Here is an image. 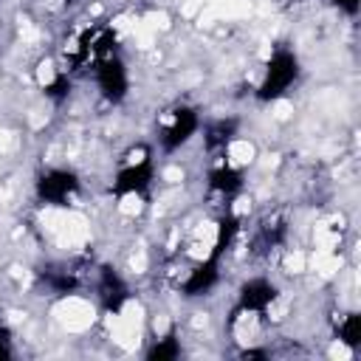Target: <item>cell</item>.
Here are the masks:
<instances>
[{"instance_id":"obj_1","label":"cell","mask_w":361,"mask_h":361,"mask_svg":"<svg viewBox=\"0 0 361 361\" xmlns=\"http://www.w3.org/2000/svg\"><path fill=\"white\" fill-rule=\"evenodd\" d=\"M203 127V118L197 107L192 104H172L164 113H158V130H155V147L161 155L180 152Z\"/></svg>"},{"instance_id":"obj_2","label":"cell","mask_w":361,"mask_h":361,"mask_svg":"<svg viewBox=\"0 0 361 361\" xmlns=\"http://www.w3.org/2000/svg\"><path fill=\"white\" fill-rule=\"evenodd\" d=\"M302 68H299V56L288 48H276L268 62L262 65V73H259V82H257V90L254 96L265 104H274L279 99L288 96V90L296 85Z\"/></svg>"},{"instance_id":"obj_3","label":"cell","mask_w":361,"mask_h":361,"mask_svg":"<svg viewBox=\"0 0 361 361\" xmlns=\"http://www.w3.org/2000/svg\"><path fill=\"white\" fill-rule=\"evenodd\" d=\"M82 192V178L68 166H48L34 180V195L48 209H65L76 203Z\"/></svg>"},{"instance_id":"obj_4","label":"cell","mask_w":361,"mask_h":361,"mask_svg":"<svg viewBox=\"0 0 361 361\" xmlns=\"http://www.w3.org/2000/svg\"><path fill=\"white\" fill-rule=\"evenodd\" d=\"M93 85L99 90V96L110 104H121L130 96V68L118 54H110L104 59H99L90 68Z\"/></svg>"},{"instance_id":"obj_5","label":"cell","mask_w":361,"mask_h":361,"mask_svg":"<svg viewBox=\"0 0 361 361\" xmlns=\"http://www.w3.org/2000/svg\"><path fill=\"white\" fill-rule=\"evenodd\" d=\"M282 299V290L279 285L265 276V274H254L248 279L240 282L237 288V310H245V313H259L268 319V313L274 310V305Z\"/></svg>"},{"instance_id":"obj_6","label":"cell","mask_w":361,"mask_h":361,"mask_svg":"<svg viewBox=\"0 0 361 361\" xmlns=\"http://www.w3.org/2000/svg\"><path fill=\"white\" fill-rule=\"evenodd\" d=\"M93 293H96L99 305L107 313H118L124 305L133 302V293H130L127 279L116 268H110V265H99V271L93 274Z\"/></svg>"},{"instance_id":"obj_7","label":"cell","mask_w":361,"mask_h":361,"mask_svg":"<svg viewBox=\"0 0 361 361\" xmlns=\"http://www.w3.org/2000/svg\"><path fill=\"white\" fill-rule=\"evenodd\" d=\"M155 183V158L138 164H116V175L110 183L113 197L121 195H147Z\"/></svg>"},{"instance_id":"obj_8","label":"cell","mask_w":361,"mask_h":361,"mask_svg":"<svg viewBox=\"0 0 361 361\" xmlns=\"http://www.w3.org/2000/svg\"><path fill=\"white\" fill-rule=\"evenodd\" d=\"M243 186H245L243 169L231 166V164L223 161L220 155L209 164V169H206V189H209L212 197H220V200L228 206V200H234V197L243 192Z\"/></svg>"},{"instance_id":"obj_9","label":"cell","mask_w":361,"mask_h":361,"mask_svg":"<svg viewBox=\"0 0 361 361\" xmlns=\"http://www.w3.org/2000/svg\"><path fill=\"white\" fill-rule=\"evenodd\" d=\"M200 130H203V147H206V152L214 158V155H220L223 147L237 135V121H234V118H220V121H214V124H209V127H200Z\"/></svg>"},{"instance_id":"obj_10","label":"cell","mask_w":361,"mask_h":361,"mask_svg":"<svg viewBox=\"0 0 361 361\" xmlns=\"http://www.w3.org/2000/svg\"><path fill=\"white\" fill-rule=\"evenodd\" d=\"M361 322H358V313L355 310H341L336 319H333V338L347 344L350 350H358L361 344Z\"/></svg>"},{"instance_id":"obj_11","label":"cell","mask_w":361,"mask_h":361,"mask_svg":"<svg viewBox=\"0 0 361 361\" xmlns=\"http://www.w3.org/2000/svg\"><path fill=\"white\" fill-rule=\"evenodd\" d=\"M180 355V338H178V330H161L155 333V338H149V347H147V358H158V361H169V358H178Z\"/></svg>"},{"instance_id":"obj_12","label":"cell","mask_w":361,"mask_h":361,"mask_svg":"<svg viewBox=\"0 0 361 361\" xmlns=\"http://www.w3.org/2000/svg\"><path fill=\"white\" fill-rule=\"evenodd\" d=\"M338 14H344V17H355L358 14V8H361V0H327Z\"/></svg>"},{"instance_id":"obj_13","label":"cell","mask_w":361,"mask_h":361,"mask_svg":"<svg viewBox=\"0 0 361 361\" xmlns=\"http://www.w3.org/2000/svg\"><path fill=\"white\" fill-rule=\"evenodd\" d=\"M14 347H11V330L8 324H0V358H11Z\"/></svg>"}]
</instances>
